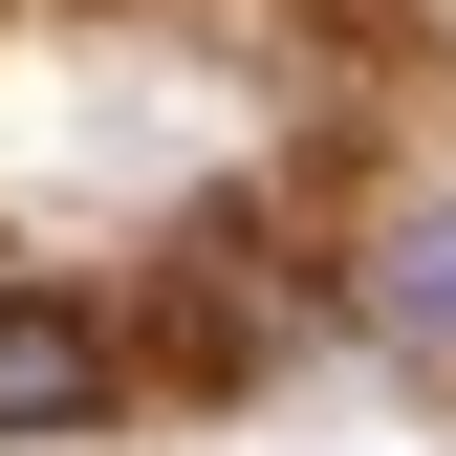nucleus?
<instances>
[{
	"label": "nucleus",
	"instance_id": "f257e3e1",
	"mask_svg": "<svg viewBox=\"0 0 456 456\" xmlns=\"http://www.w3.org/2000/svg\"><path fill=\"white\" fill-rule=\"evenodd\" d=\"M87 391H109V326L87 305H0V435H66Z\"/></svg>",
	"mask_w": 456,
	"mask_h": 456
},
{
	"label": "nucleus",
	"instance_id": "f03ea898",
	"mask_svg": "<svg viewBox=\"0 0 456 456\" xmlns=\"http://www.w3.org/2000/svg\"><path fill=\"white\" fill-rule=\"evenodd\" d=\"M391 305H413V326H456V240H413V282H391Z\"/></svg>",
	"mask_w": 456,
	"mask_h": 456
}]
</instances>
